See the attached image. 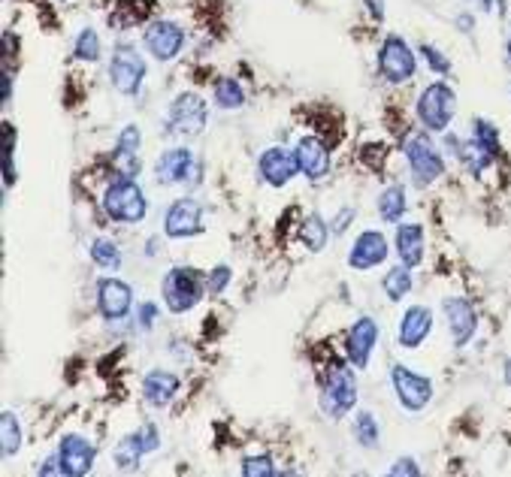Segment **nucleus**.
Returning a JSON list of instances; mask_svg holds the SVG:
<instances>
[{
	"instance_id": "obj_1",
	"label": "nucleus",
	"mask_w": 511,
	"mask_h": 477,
	"mask_svg": "<svg viewBox=\"0 0 511 477\" xmlns=\"http://www.w3.org/2000/svg\"><path fill=\"white\" fill-rule=\"evenodd\" d=\"M354 405H358V378H354V366L333 363L324 381L321 411L330 417V420H342L345 414H351Z\"/></svg>"
},
{
	"instance_id": "obj_2",
	"label": "nucleus",
	"mask_w": 511,
	"mask_h": 477,
	"mask_svg": "<svg viewBox=\"0 0 511 477\" xmlns=\"http://www.w3.org/2000/svg\"><path fill=\"white\" fill-rule=\"evenodd\" d=\"M203 290H206V278L191 266L170 269L161 285L163 306H167L172 315H185V311L194 308L200 299H203Z\"/></svg>"
},
{
	"instance_id": "obj_3",
	"label": "nucleus",
	"mask_w": 511,
	"mask_h": 477,
	"mask_svg": "<svg viewBox=\"0 0 511 477\" xmlns=\"http://www.w3.org/2000/svg\"><path fill=\"white\" fill-rule=\"evenodd\" d=\"M414 112H418V121L427 133H445L457 112V94L445 82H433L421 91Z\"/></svg>"
},
{
	"instance_id": "obj_4",
	"label": "nucleus",
	"mask_w": 511,
	"mask_h": 477,
	"mask_svg": "<svg viewBox=\"0 0 511 477\" xmlns=\"http://www.w3.org/2000/svg\"><path fill=\"white\" fill-rule=\"evenodd\" d=\"M103 212L119 223H140L149 212V200L133 179H119L103 193Z\"/></svg>"
},
{
	"instance_id": "obj_5",
	"label": "nucleus",
	"mask_w": 511,
	"mask_h": 477,
	"mask_svg": "<svg viewBox=\"0 0 511 477\" xmlns=\"http://www.w3.org/2000/svg\"><path fill=\"white\" fill-rule=\"evenodd\" d=\"M402 151H406V161H409V170L414 175V181L421 184V188H427V184L439 181L442 175H445V161H442L439 149L433 145V140L427 133H414L402 145Z\"/></svg>"
},
{
	"instance_id": "obj_6",
	"label": "nucleus",
	"mask_w": 511,
	"mask_h": 477,
	"mask_svg": "<svg viewBox=\"0 0 511 477\" xmlns=\"http://www.w3.org/2000/svg\"><path fill=\"white\" fill-rule=\"evenodd\" d=\"M379 73L391 85H406L418 73V57H414L412 46L402 40V36L391 34L384 36V43L379 48Z\"/></svg>"
},
{
	"instance_id": "obj_7",
	"label": "nucleus",
	"mask_w": 511,
	"mask_h": 477,
	"mask_svg": "<svg viewBox=\"0 0 511 477\" xmlns=\"http://www.w3.org/2000/svg\"><path fill=\"white\" fill-rule=\"evenodd\" d=\"M203 163L194 158L191 149H167L154 163V179L158 184H200Z\"/></svg>"
},
{
	"instance_id": "obj_8",
	"label": "nucleus",
	"mask_w": 511,
	"mask_h": 477,
	"mask_svg": "<svg viewBox=\"0 0 511 477\" xmlns=\"http://www.w3.org/2000/svg\"><path fill=\"white\" fill-rule=\"evenodd\" d=\"M142 79H146V61L137 48L130 46H119L110 61V82L119 94L133 97L142 88Z\"/></svg>"
},
{
	"instance_id": "obj_9",
	"label": "nucleus",
	"mask_w": 511,
	"mask_h": 477,
	"mask_svg": "<svg viewBox=\"0 0 511 477\" xmlns=\"http://www.w3.org/2000/svg\"><path fill=\"white\" fill-rule=\"evenodd\" d=\"M167 128L176 136H200L206 128V100L200 94H179L170 103L167 112Z\"/></svg>"
},
{
	"instance_id": "obj_10",
	"label": "nucleus",
	"mask_w": 511,
	"mask_h": 477,
	"mask_svg": "<svg viewBox=\"0 0 511 477\" xmlns=\"http://www.w3.org/2000/svg\"><path fill=\"white\" fill-rule=\"evenodd\" d=\"M142 46H146V52L154 57V61H161V64L176 61V57L182 55V48H185V31H182L176 22L161 18V22H151L146 27Z\"/></svg>"
},
{
	"instance_id": "obj_11",
	"label": "nucleus",
	"mask_w": 511,
	"mask_h": 477,
	"mask_svg": "<svg viewBox=\"0 0 511 477\" xmlns=\"http://www.w3.org/2000/svg\"><path fill=\"white\" fill-rule=\"evenodd\" d=\"M391 381L393 393H397V402L406 408V411H423L433 399V381L423 375H414L409 366H393L391 368Z\"/></svg>"
},
{
	"instance_id": "obj_12",
	"label": "nucleus",
	"mask_w": 511,
	"mask_h": 477,
	"mask_svg": "<svg viewBox=\"0 0 511 477\" xmlns=\"http://www.w3.org/2000/svg\"><path fill=\"white\" fill-rule=\"evenodd\" d=\"M163 233L170 239H191L203 233V202L194 197H182L167 209L163 218Z\"/></svg>"
},
{
	"instance_id": "obj_13",
	"label": "nucleus",
	"mask_w": 511,
	"mask_h": 477,
	"mask_svg": "<svg viewBox=\"0 0 511 477\" xmlns=\"http://www.w3.org/2000/svg\"><path fill=\"white\" fill-rule=\"evenodd\" d=\"M57 462L64 477H82L94 469V444L85 435H64L57 444Z\"/></svg>"
},
{
	"instance_id": "obj_14",
	"label": "nucleus",
	"mask_w": 511,
	"mask_h": 477,
	"mask_svg": "<svg viewBox=\"0 0 511 477\" xmlns=\"http://www.w3.org/2000/svg\"><path fill=\"white\" fill-rule=\"evenodd\" d=\"M257 167H260V175H264V181L269 184V188H285V184L300 172L297 151L285 149V145H273V149H266L264 154H260Z\"/></svg>"
},
{
	"instance_id": "obj_15",
	"label": "nucleus",
	"mask_w": 511,
	"mask_h": 477,
	"mask_svg": "<svg viewBox=\"0 0 511 477\" xmlns=\"http://www.w3.org/2000/svg\"><path fill=\"white\" fill-rule=\"evenodd\" d=\"M381 329L372 317H360L354 320V327L349 329V342H345V354H349V363L354 368H366L370 366V357L375 345H379Z\"/></svg>"
},
{
	"instance_id": "obj_16",
	"label": "nucleus",
	"mask_w": 511,
	"mask_h": 477,
	"mask_svg": "<svg viewBox=\"0 0 511 477\" xmlns=\"http://www.w3.org/2000/svg\"><path fill=\"white\" fill-rule=\"evenodd\" d=\"M98 308L106 320H121L133 308V290L121 278H100L98 285Z\"/></svg>"
},
{
	"instance_id": "obj_17",
	"label": "nucleus",
	"mask_w": 511,
	"mask_h": 477,
	"mask_svg": "<svg viewBox=\"0 0 511 477\" xmlns=\"http://www.w3.org/2000/svg\"><path fill=\"white\" fill-rule=\"evenodd\" d=\"M384 260H388V239H384L379 230H363L349 251V266L358 272L381 266Z\"/></svg>"
},
{
	"instance_id": "obj_18",
	"label": "nucleus",
	"mask_w": 511,
	"mask_h": 477,
	"mask_svg": "<svg viewBox=\"0 0 511 477\" xmlns=\"http://www.w3.org/2000/svg\"><path fill=\"white\" fill-rule=\"evenodd\" d=\"M297 163H300V172L308 181H321L327 172H330V149H327L324 140L318 136H303L297 142Z\"/></svg>"
},
{
	"instance_id": "obj_19",
	"label": "nucleus",
	"mask_w": 511,
	"mask_h": 477,
	"mask_svg": "<svg viewBox=\"0 0 511 477\" xmlns=\"http://www.w3.org/2000/svg\"><path fill=\"white\" fill-rule=\"evenodd\" d=\"M442 306H445L448 333H451V338H454V347H466L469 338L475 336V329H478L475 308H472V303H466V299H460V296H448Z\"/></svg>"
},
{
	"instance_id": "obj_20",
	"label": "nucleus",
	"mask_w": 511,
	"mask_h": 477,
	"mask_svg": "<svg viewBox=\"0 0 511 477\" xmlns=\"http://www.w3.org/2000/svg\"><path fill=\"white\" fill-rule=\"evenodd\" d=\"M433 333V311L423 306H412L402 311L400 327H397V342L400 347L414 350L421 347V342Z\"/></svg>"
},
{
	"instance_id": "obj_21",
	"label": "nucleus",
	"mask_w": 511,
	"mask_h": 477,
	"mask_svg": "<svg viewBox=\"0 0 511 477\" xmlns=\"http://www.w3.org/2000/svg\"><path fill=\"white\" fill-rule=\"evenodd\" d=\"M179 393V378L172 372H163V368H154L146 378H142V399L151 408H167Z\"/></svg>"
},
{
	"instance_id": "obj_22",
	"label": "nucleus",
	"mask_w": 511,
	"mask_h": 477,
	"mask_svg": "<svg viewBox=\"0 0 511 477\" xmlns=\"http://www.w3.org/2000/svg\"><path fill=\"white\" fill-rule=\"evenodd\" d=\"M397 254L402 266H421L423 263V227L421 223H400L397 227Z\"/></svg>"
},
{
	"instance_id": "obj_23",
	"label": "nucleus",
	"mask_w": 511,
	"mask_h": 477,
	"mask_svg": "<svg viewBox=\"0 0 511 477\" xmlns=\"http://www.w3.org/2000/svg\"><path fill=\"white\" fill-rule=\"evenodd\" d=\"M454 151H457V158L463 161V167H466L472 175H481L490 167V163L496 161L494 154H487L475 140H469V142H457L454 140Z\"/></svg>"
},
{
	"instance_id": "obj_24",
	"label": "nucleus",
	"mask_w": 511,
	"mask_h": 477,
	"mask_svg": "<svg viewBox=\"0 0 511 477\" xmlns=\"http://www.w3.org/2000/svg\"><path fill=\"white\" fill-rule=\"evenodd\" d=\"M406 191H402V184H391V188H384L379 193V215L381 221L388 223H397L402 218V212H406Z\"/></svg>"
},
{
	"instance_id": "obj_25",
	"label": "nucleus",
	"mask_w": 511,
	"mask_h": 477,
	"mask_svg": "<svg viewBox=\"0 0 511 477\" xmlns=\"http://www.w3.org/2000/svg\"><path fill=\"white\" fill-rule=\"evenodd\" d=\"M212 100H215V106H221V109H243L245 91L236 79L224 76V79H218L215 88H212Z\"/></svg>"
},
{
	"instance_id": "obj_26",
	"label": "nucleus",
	"mask_w": 511,
	"mask_h": 477,
	"mask_svg": "<svg viewBox=\"0 0 511 477\" xmlns=\"http://www.w3.org/2000/svg\"><path fill=\"white\" fill-rule=\"evenodd\" d=\"M327 236H330V227H327L321 218H318V215L303 218V223H300V239L306 242L308 251H315V254H318V251H324Z\"/></svg>"
},
{
	"instance_id": "obj_27",
	"label": "nucleus",
	"mask_w": 511,
	"mask_h": 477,
	"mask_svg": "<svg viewBox=\"0 0 511 477\" xmlns=\"http://www.w3.org/2000/svg\"><path fill=\"white\" fill-rule=\"evenodd\" d=\"M384 294H388L391 303H400L402 296H409V290H412V272L409 266H397V269H391L388 275H384Z\"/></svg>"
},
{
	"instance_id": "obj_28",
	"label": "nucleus",
	"mask_w": 511,
	"mask_h": 477,
	"mask_svg": "<svg viewBox=\"0 0 511 477\" xmlns=\"http://www.w3.org/2000/svg\"><path fill=\"white\" fill-rule=\"evenodd\" d=\"M0 438H4V460L16 456L18 447H22V426H18L13 411L0 414Z\"/></svg>"
},
{
	"instance_id": "obj_29",
	"label": "nucleus",
	"mask_w": 511,
	"mask_h": 477,
	"mask_svg": "<svg viewBox=\"0 0 511 477\" xmlns=\"http://www.w3.org/2000/svg\"><path fill=\"white\" fill-rule=\"evenodd\" d=\"M354 438H358V444L363 447V451H372V447L379 444L381 430L370 411H360L358 417H354Z\"/></svg>"
},
{
	"instance_id": "obj_30",
	"label": "nucleus",
	"mask_w": 511,
	"mask_h": 477,
	"mask_svg": "<svg viewBox=\"0 0 511 477\" xmlns=\"http://www.w3.org/2000/svg\"><path fill=\"white\" fill-rule=\"evenodd\" d=\"M91 260L98 263L100 269L115 272L121 266V251H119V245H115L112 239H94L91 242Z\"/></svg>"
},
{
	"instance_id": "obj_31",
	"label": "nucleus",
	"mask_w": 511,
	"mask_h": 477,
	"mask_svg": "<svg viewBox=\"0 0 511 477\" xmlns=\"http://www.w3.org/2000/svg\"><path fill=\"white\" fill-rule=\"evenodd\" d=\"M472 140H475L487 154L499 158V130L487 119H475V121H472Z\"/></svg>"
},
{
	"instance_id": "obj_32",
	"label": "nucleus",
	"mask_w": 511,
	"mask_h": 477,
	"mask_svg": "<svg viewBox=\"0 0 511 477\" xmlns=\"http://www.w3.org/2000/svg\"><path fill=\"white\" fill-rule=\"evenodd\" d=\"M73 55L79 57V61H100V36L98 31H91V27H85V31L76 36V46H73Z\"/></svg>"
},
{
	"instance_id": "obj_33",
	"label": "nucleus",
	"mask_w": 511,
	"mask_h": 477,
	"mask_svg": "<svg viewBox=\"0 0 511 477\" xmlns=\"http://www.w3.org/2000/svg\"><path fill=\"white\" fill-rule=\"evenodd\" d=\"M112 170L119 172V179H137V175H140V158H137V151H121V149H115V154H112Z\"/></svg>"
},
{
	"instance_id": "obj_34",
	"label": "nucleus",
	"mask_w": 511,
	"mask_h": 477,
	"mask_svg": "<svg viewBox=\"0 0 511 477\" xmlns=\"http://www.w3.org/2000/svg\"><path fill=\"white\" fill-rule=\"evenodd\" d=\"M243 474L245 477H273L278 472H276L273 460H269L266 453H260V456H245V460H243Z\"/></svg>"
},
{
	"instance_id": "obj_35",
	"label": "nucleus",
	"mask_w": 511,
	"mask_h": 477,
	"mask_svg": "<svg viewBox=\"0 0 511 477\" xmlns=\"http://www.w3.org/2000/svg\"><path fill=\"white\" fill-rule=\"evenodd\" d=\"M16 136H13V124H4V181L6 188L16 181V170H13V151H16Z\"/></svg>"
},
{
	"instance_id": "obj_36",
	"label": "nucleus",
	"mask_w": 511,
	"mask_h": 477,
	"mask_svg": "<svg viewBox=\"0 0 511 477\" xmlns=\"http://www.w3.org/2000/svg\"><path fill=\"white\" fill-rule=\"evenodd\" d=\"M230 278H234L230 266H215L206 275V294L209 296H221V294H224V287L230 285Z\"/></svg>"
},
{
	"instance_id": "obj_37",
	"label": "nucleus",
	"mask_w": 511,
	"mask_h": 477,
	"mask_svg": "<svg viewBox=\"0 0 511 477\" xmlns=\"http://www.w3.org/2000/svg\"><path fill=\"white\" fill-rule=\"evenodd\" d=\"M421 55H423V61L430 64L433 73H448V70H451V61L439 52L436 46H427V43H423V46H421Z\"/></svg>"
},
{
	"instance_id": "obj_38",
	"label": "nucleus",
	"mask_w": 511,
	"mask_h": 477,
	"mask_svg": "<svg viewBox=\"0 0 511 477\" xmlns=\"http://www.w3.org/2000/svg\"><path fill=\"white\" fill-rule=\"evenodd\" d=\"M133 438H137V444H140V451L142 453H151V451H158L161 447V435H158V426H142L140 432H133Z\"/></svg>"
},
{
	"instance_id": "obj_39",
	"label": "nucleus",
	"mask_w": 511,
	"mask_h": 477,
	"mask_svg": "<svg viewBox=\"0 0 511 477\" xmlns=\"http://www.w3.org/2000/svg\"><path fill=\"white\" fill-rule=\"evenodd\" d=\"M140 142H142V133L137 124H128L121 133H119V145L115 149H121V151H140Z\"/></svg>"
},
{
	"instance_id": "obj_40",
	"label": "nucleus",
	"mask_w": 511,
	"mask_h": 477,
	"mask_svg": "<svg viewBox=\"0 0 511 477\" xmlns=\"http://www.w3.org/2000/svg\"><path fill=\"white\" fill-rule=\"evenodd\" d=\"M154 317H158V306H154V303H142L140 306V327L142 329H151Z\"/></svg>"
},
{
	"instance_id": "obj_41",
	"label": "nucleus",
	"mask_w": 511,
	"mask_h": 477,
	"mask_svg": "<svg viewBox=\"0 0 511 477\" xmlns=\"http://www.w3.org/2000/svg\"><path fill=\"white\" fill-rule=\"evenodd\" d=\"M391 474H412V477H418L421 469H418V462L414 460H397L391 465Z\"/></svg>"
},
{
	"instance_id": "obj_42",
	"label": "nucleus",
	"mask_w": 511,
	"mask_h": 477,
	"mask_svg": "<svg viewBox=\"0 0 511 477\" xmlns=\"http://www.w3.org/2000/svg\"><path fill=\"white\" fill-rule=\"evenodd\" d=\"M349 218H354V209H345L342 215L333 221V230H336V233H342L345 227H349V223H345V221H349Z\"/></svg>"
},
{
	"instance_id": "obj_43",
	"label": "nucleus",
	"mask_w": 511,
	"mask_h": 477,
	"mask_svg": "<svg viewBox=\"0 0 511 477\" xmlns=\"http://www.w3.org/2000/svg\"><path fill=\"white\" fill-rule=\"evenodd\" d=\"M13 100V79H9V73L4 76V103Z\"/></svg>"
},
{
	"instance_id": "obj_44",
	"label": "nucleus",
	"mask_w": 511,
	"mask_h": 477,
	"mask_svg": "<svg viewBox=\"0 0 511 477\" xmlns=\"http://www.w3.org/2000/svg\"><path fill=\"white\" fill-rule=\"evenodd\" d=\"M370 9H372V16L381 22V18H384V6H381V0H370Z\"/></svg>"
},
{
	"instance_id": "obj_45",
	"label": "nucleus",
	"mask_w": 511,
	"mask_h": 477,
	"mask_svg": "<svg viewBox=\"0 0 511 477\" xmlns=\"http://www.w3.org/2000/svg\"><path fill=\"white\" fill-rule=\"evenodd\" d=\"M503 375H506V381L511 384V359H506V372Z\"/></svg>"
},
{
	"instance_id": "obj_46",
	"label": "nucleus",
	"mask_w": 511,
	"mask_h": 477,
	"mask_svg": "<svg viewBox=\"0 0 511 477\" xmlns=\"http://www.w3.org/2000/svg\"><path fill=\"white\" fill-rule=\"evenodd\" d=\"M478 4H481V6H490V0H478Z\"/></svg>"
},
{
	"instance_id": "obj_47",
	"label": "nucleus",
	"mask_w": 511,
	"mask_h": 477,
	"mask_svg": "<svg viewBox=\"0 0 511 477\" xmlns=\"http://www.w3.org/2000/svg\"><path fill=\"white\" fill-rule=\"evenodd\" d=\"M508 61H511V36H508Z\"/></svg>"
}]
</instances>
